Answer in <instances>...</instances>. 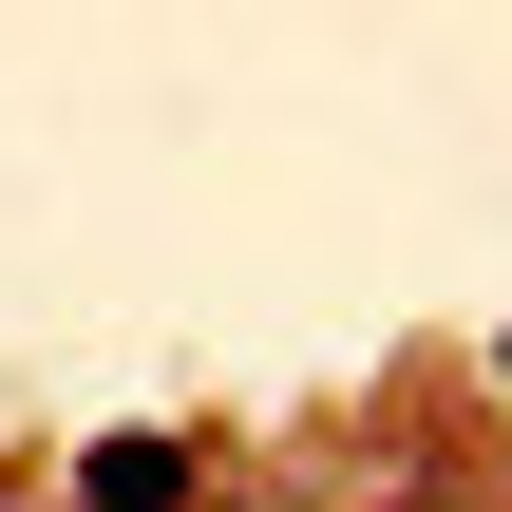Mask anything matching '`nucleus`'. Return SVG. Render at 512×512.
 I'll list each match as a JSON object with an SVG mask.
<instances>
[{"instance_id": "nucleus-1", "label": "nucleus", "mask_w": 512, "mask_h": 512, "mask_svg": "<svg viewBox=\"0 0 512 512\" xmlns=\"http://www.w3.org/2000/svg\"><path fill=\"white\" fill-rule=\"evenodd\" d=\"M171 494H190V437H171V418H133V437L76 456V512H171Z\"/></svg>"}]
</instances>
